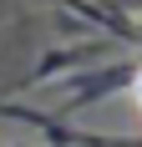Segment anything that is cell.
I'll list each match as a JSON object with an SVG mask.
<instances>
[{
	"instance_id": "obj_1",
	"label": "cell",
	"mask_w": 142,
	"mask_h": 147,
	"mask_svg": "<svg viewBox=\"0 0 142 147\" xmlns=\"http://www.w3.org/2000/svg\"><path fill=\"white\" fill-rule=\"evenodd\" d=\"M132 102H137V112H142V71H137V81H132Z\"/></svg>"
}]
</instances>
